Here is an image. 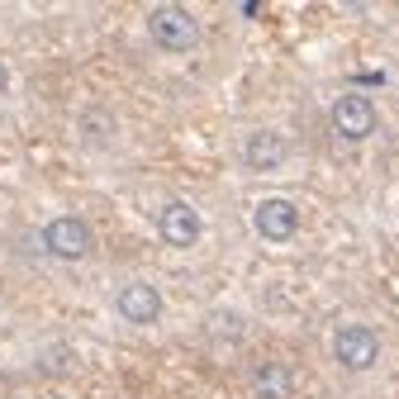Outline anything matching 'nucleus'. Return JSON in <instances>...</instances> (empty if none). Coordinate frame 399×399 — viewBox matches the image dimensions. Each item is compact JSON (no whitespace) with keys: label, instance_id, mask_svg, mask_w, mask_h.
<instances>
[{"label":"nucleus","instance_id":"8","mask_svg":"<svg viewBox=\"0 0 399 399\" xmlns=\"http://www.w3.org/2000/svg\"><path fill=\"white\" fill-rule=\"evenodd\" d=\"M286 157H290V143H286L281 128H252V133L242 138V162H247L252 172H276Z\"/></svg>","mask_w":399,"mask_h":399},{"label":"nucleus","instance_id":"6","mask_svg":"<svg viewBox=\"0 0 399 399\" xmlns=\"http://www.w3.org/2000/svg\"><path fill=\"white\" fill-rule=\"evenodd\" d=\"M114 314L128 328H152L162 319V290L152 281H124V286L114 290Z\"/></svg>","mask_w":399,"mask_h":399},{"label":"nucleus","instance_id":"2","mask_svg":"<svg viewBox=\"0 0 399 399\" xmlns=\"http://www.w3.org/2000/svg\"><path fill=\"white\" fill-rule=\"evenodd\" d=\"M328 119H333V133H337V138H347V143H366L371 133H376V124H381L376 100H371L366 91H342V96L333 100Z\"/></svg>","mask_w":399,"mask_h":399},{"label":"nucleus","instance_id":"10","mask_svg":"<svg viewBox=\"0 0 399 399\" xmlns=\"http://www.w3.org/2000/svg\"><path fill=\"white\" fill-rule=\"evenodd\" d=\"M356 86H385V72H361V77H352Z\"/></svg>","mask_w":399,"mask_h":399},{"label":"nucleus","instance_id":"7","mask_svg":"<svg viewBox=\"0 0 399 399\" xmlns=\"http://www.w3.org/2000/svg\"><path fill=\"white\" fill-rule=\"evenodd\" d=\"M252 228L266 242H290L300 233V205L286 200V195H266V200L252 209Z\"/></svg>","mask_w":399,"mask_h":399},{"label":"nucleus","instance_id":"9","mask_svg":"<svg viewBox=\"0 0 399 399\" xmlns=\"http://www.w3.org/2000/svg\"><path fill=\"white\" fill-rule=\"evenodd\" d=\"M252 395L257 399H295V371L281 361H262L252 371Z\"/></svg>","mask_w":399,"mask_h":399},{"label":"nucleus","instance_id":"1","mask_svg":"<svg viewBox=\"0 0 399 399\" xmlns=\"http://www.w3.org/2000/svg\"><path fill=\"white\" fill-rule=\"evenodd\" d=\"M147 38L162 52H191L200 43V24L181 5H157V10H147Z\"/></svg>","mask_w":399,"mask_h":399},{"label":"nucleus","instance_id":"4","mask_svg":"<svg viewBox=\"0 0 399 399\" xmlns=\"http://www.w3.org/2000/svg\"><path fill=\"white\" fill-rule=\"evenodd\" d=\"M38 238H43V247H48V257H57V262H81V257L91 252V224L81 219V214H57V219H48V224L38 228Z\"/></svg>","mask_w":399,"mask_h":399},{"label":"nucleus","instance_id":"5","mask_svg":"<svg viewBox=\"0 0 399 399\" xmlns=\"http://www.w3.org/2000/svg\"><path fill=\"white\" fill-rule=\"evenodd\" d=\"M333 356L342 371H371L381 361V333L371 323H342L333 333Z\"/></svg>","mask_w":399,"mask_h":399},{"label":"nucleus","instance_id":"11","mask_svg":"<svg viewBox=\"0 0 399 399\" xmlns=\"http://www.w3.org/2000/svg\"><path fill=\"white\" fill-rule=\"evenodd\" d=\"M5 91H10V67L0 62V96H5Z\"/></svg>","mask_w":399,"mask_h":399},{"label":"nucleus","instance_id":"3","mask_svg":"<svg viewBox=\"0 0 399 399\" xmlns=\"http://www.w3.org/2000/svg\"><path fill=\"white\" fill-rule=\"evenodd\" d=\"M157 238L176 252H191L195 242L205 238V214L191 205V200H167L157 209Z\"/></svg>","mask_w":399,"mask_h":399}]
</instances>
